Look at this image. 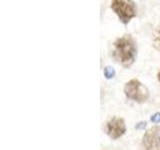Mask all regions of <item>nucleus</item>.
Wrapping results in <instances>:
<instances>
[{"mask_svg":"<svg viewBox=\"0 0 160 150\" xmlns=\"http://www.w3.org/2000/svg\"><path fill=\"white\" fill-rule=\"evenodd\" d=\"M145 126H146V122H140L135 126V128L136 129H142V128H144Z\"/></svg>","mask_w":160,"mask_h":150,"instance_id":"nucleus-9","label":"nucleus"},{"mask_svg":"<svg viewBox=\"0 0 160 150\" xmlns=\"http://www.w3.org/2000/svg\"><path fill=\"white\" fill-rule=\"evenodd\" d=\"M152 45L154 49L160 53V27L156 28L152 34Z\"/></svg>","mask_w":160,"mask_h":150,"instance_id":"nucleus-6","label":"nucleus"},{"mask_svg":"<svg viewBox=\"0 0 160 150\" xmlns=\"http://www.w3.org/2000/svg\"><path fill=\"white\" fill-rule=\"evenodd\" d=\"M158 79H159V81H160V71H159V73H158Z\"/></svg>","mask_w":160,"mask_h":150,"instance_id":"nucleus-10","label":"nucleus"},{"mask_svg":"<svg viewBox=\"0 0 160 150\" xmlns=\"http://www.w3.org/2000/svg\"><path fill=\"white\" fill-rule=\"evenodd\" d=\"M142 142L146 150H160V127L149 129L143 136Z\"/></svg>","mask_w":160,"mask_h":150,"instance_id":"nucleus-4","label":"nucleus"},{"mask_svg":"<svg viewBox=\"0 0 160 150\" xmlns=\"http://www.w3.org/2000/svg\"><path fill=\"white\" fill-rule=\"evenodd\" d=\"M113 56L123 67H131L137 56V45L134 38L129 34L117 38L113 44Z\"/></svg>","mask_w":160,"mask_h":150,"instance_id":"nucleus-1","label":"nucleus"},{"mask_svg":"<svg viewBox=\"0 0 160 150\" xmlns=\"http://www.w3.org/2000/svg\"><path fill=\"white\" fill-rule=\"evenodd\" d=\"M106 130H107L108 135L110 136L111 138H113V139L119 138V137L123 135L126 131L124 120L119 117L112 118L110 121L107 123Z\"/></svg>","mask_w":160,"mask_h":150,"instance_id":"nucleus-5","label":"nucleus"},{"mask_svg":"<svg viewBox=\"0 0 160 150\" xmlns=\"http://www.w3.org/2000/svg\"><path fill=\"white\" fill-rule=\"evenodd\" d=\"M124 93L127 98L139 103H142L149 98L148 89L138 79H131L128 81L124 85Z\"/></svg>","mask_w":160,"mask_h":150,"instance_id":"nucleus-3","label":"nucleus"},{"mask_svg":"<svg viewBox=\"0 0 160 150\" xmlns=\"http://www.w3.org/2000/svg\"><path fill=\"white\" fill-rule=\"evenodd\" d=\"M136 4L133 0H111V9L125 25L136 16Z\"/></svg>","mask_w":160,"mask_h":150,"instance_id":"nucleus-2","label":"nucleus"},{"mask_svg":"<svg viewBox=\"0 0 160 150\" xmlns=\"http://www.w3.org/2000/svg\"><path fill=\"white\" fill-rule=\"evenodd\" d=\"M151 121H153L155 123L160 122V113H155L154 115L151 116Z\"/></svg>","mask_w":160,"mask_h":150,"instance_id":"nucleus-8","label":"nucleus"},{"mask_svg":"<svg viewBox=\"0 0 160 150\" xmlns=\"http://www.w3.org/2000/svg\"><path fill=\"white\" fill-rule=\"evenodd\" d=\"M104 75L107 79H111L112 77H114L115 75V70L114 68H112L111 66H107L104 68Z\"/></svg>","mask_w":160,"mask_h":150,"instance_id":"nucleus-7","label":"nucleus"}]
</instances>
